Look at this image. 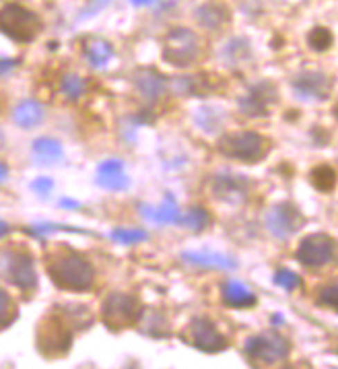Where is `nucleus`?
Instances as JSON below:
<instances>
[{
  "label": "nucleus",
  "mask_w": 338,
  "mask_h": 369,
  "mask_svg": "<svg viewBox=\"0 0 338 369\" xmlns=\"http://www.w3.org/2000/svg\"><path fill=\"white\" fill-rule=\"evenodd\" d=\"M62 246L64 248L54 250L48 258V275H50L52 283L64 291L91 289V285L95 281L93 266L81 254L66 248V243H62Z\"/></svg>",
  "instance_id": "1"
},
{
  "label": "nucleus",
  "mask_w": 338,
  "mask_h": 369,
  "mask_svg": "<svg viewBox=\"0 0 338 369\" xmlns=\"http://www.w3.org/2000/svg\"><path fill=\"white\" fill-rule=\"evenodd\" d=\"M71 345L73 330L69 322L58 311L48 314L37 326V351L46 359H58L71 351Z\"/></svg>",
  "instance_id": "2"
},
{
  "label": "nucleus",
  "mask_w": 338,
  "mask_h": 369,
  "mask_svg": "<svg viewBox=\"0 0 338 369\" xmlns=\"http://www.w3.org/2000/svg\"><path fill=\"white\" fill-rule=\"evenodd\" d=\"M0 31L19 44H29L39 35L42 19L27 6L10 2L0 8Z\"/></svg>",
  "instance_id": "3"
},
{
  "label": "nucleus",
  "mask_w": 338,
  "mask_h": 369,
  "mask_svg": "<svg viewBox=\"0 0 338 369\" xmlns=\"http://www.w3.org/2000/svg\"><path fill=\"white\" fill-rule=\"evenodd\" d=\"M244 353L254 366H264L270 368L278 361H285L291 353V343L274 330L254 334L246 341Z\"/></svg>",
  "instance_id": "4"
},
{
  "label": "nucleus",
  "mask_w": 338,
  "mask_h": 369,
  "mask_svg": "<svg viewBox=\"0 0 338 369\" xmlns=\"http://www.w3.org/2000/svg\"><path fill=\"white\" fill-rule=\"evenodd\" d=\"M268 141L252 130H240V132H229L219 141V151L229 157L238 159L244 163H256L262 161L268 155Z\"/></svg>",
  "instance_id": "5"
},
{
  "label": "nucleus",
  "mask_w": 338,
  "mask_h": 369,
  "mask_svg": "<svg viewBox=\"0 0 338 369\" xmlns=\"http://www.w3.org/2000/svg\"><path fill=\"white\" fill-rule=\"evenodd\" d=\"M143 316H145L143 303L134 295L112 293L101 305V320L112 330H122L126 326H132L141 322Z\"/></svg>",
  "instance_id": "6"
},
{
  "label": "nucleus",
  "mask_w": 338,
  "mask_h": 369,
  "mask_svg": "<svg viewBox=\"0 0 338 369\" xmlns=\"http://www.w3.org/2000/svg\"><path fill=\"white\" fill-rule=\"evenodd\" d=\"M179 338L184 343H188L190 347L198 349V351H204V353H221L229 347L225 334H221V330L217 328V324L204 316H198L194 318L186 330L179 334Z\"/></svg>",
  "instance_id": "7"
},
{
  "label": "nucleus",
  "mask_w": 338,
  "mask_h": 369,
  "mask_svg": "<svg viewBox=\"0 0 338 369\" xmlns=\"http://www.w3.org/2000/svg\"><path fill=\"white\" fill-rule=\"evenodd\" d=\"M200 48H198V37L184 27L171 29L166 37V48H163V60L173 67H190L192 62L198 60Z\"/></svg>",
  "instance_id": "8"
},
{
  "label": "nucleus",
  "mask_w": 338,
  "mask_h": 369,
  "mask_svg": "<svg viewBox=\"0 0 338 369\" xmlns=\"http://www.w3.org/2000/svg\"><path fill=\"white\" fill-rule=\"evenodd\" d=\"M337 254V241L326 233H312L301 239L297 248V260L310 268L326 266L335 260Z\"/></svg>",
  "instance_id": "9"
},
{
  "label": "nucleus",
  "mask_w": 338,
  "mask_h": 369,
  "mask_svg": "<svg viewBox=\"0 0 338 369\" xmlns=\"http://www.w3.org/2000/svg\"><path fill=\"white\" fill-rule=\"evenodd\" d=\"M305 225V217L301 215V211L291 205V203H278L270 209V213L266 215V227L268 231L278 237V239H287L293 233H297L301 227Z\"/></svg>",
  "instance_id": "10"
},
{
  "label": "nucleus",
  "mask_w": 338,
  "mask_h": 369,
  "mask_svg": "<svg viewBox=\"0 0 338 369\" xmlns=\"http://www.w3.org/2000/svg\"><path fill=\"white\" fill-rule=\"evenodd\" d=\"M4 273L8 281L25 293H31L37 287L33 258L27 252H8L4 258Z\"/></svg>",
  "instance_id": "11"
},
{
  "label": "nucleus",
  "mask_w": 338,
  "mask_h": 369,
  "mask_svg": "<svg viewBox=\"0 0 338 369\" xmlns=\"http://www.w3.org/2000/svg\"><path fill=\"white\" fill-rule=\"evenodd\" d=\"M276 101H278L276 87L268 80H262V83L254 85L244 97H240L238 105H240L242 114H246L250 118H266L270 112V105Z\"/></svg>",
  "instance_id": "12"
},
{
  "label": "nucleus",
  "mask_w": 338,
  "mask_h": 369,
  "mask_svg": "<svg viewBox=\"0 0 338 369\" xmlns=\"http://www.w3.org/2000/svg\"><path fill=\"white\" fill-rule=\"evenodd\" d=\"M95 184L109 192H122L130 186L128 175L124 173V163L120 159H107L97 167Z\"/></svg>",
  "instance_id": "13"
},
{
  "label": "nucleus",
  "mask_w": 338,
  "mask_h": 369,
  "mask_svg": "<svg viewBox=\"0 0 338 369\" xmlns=\"http://www.w3.org/2000/svg\"><path fill=\"white\" fill-rule=\"evenodd\" d=\"M293 89L301 99L326 101L330 95V83L326 74L322 73H301L299 76H295Z\"/></svg>",
  "instance_id": "14"
},
{
  "label": "nucleus",
  "mask_w": 338,
  "mask_h": 369,
  "mask_svg": "<svg viewBox=\"0 0 338 369\" xmlns=\"http://www.w3.org/2000/svg\"><path fill=\"white\" fill-rule=\"evenodd\" d=\"M213 194L227 203H244L248 196V180L240 175H217L213 182Z\"/></svg>",
  "instance_id": "15"
},
{
  "label": "nucleus",
  "mask_w": 338,
  "mask_h": 369,
  "mask_svg": "<svg viewBox=\"0 0 338 369\" xmlns=\"http://www.w3.org/2000/svg\"><path fill=\"white\" fill-rule=\"evenodd\" d=\"M225 87V80L217 74L200 73L186 78H177V89L186 95H206V93H217Z\"/></svg>",
  "instance_id": "16"
},
{
  "label": "nucleus",
  "mask_w": 338,
  "mask_h": 369,
  "mask_svg": "<svg viewBox=\"0 0 338 369\" xmlns=\"http://www.w3.org/2000/svg\"><path fill=\"white\" fill-rule=\"evenodd\" d=\"M134 87H136V91L145 99L153 101V99H157V97H161L166 93L168 83H166L163 74H159L157 71H153V69H141V71H136V74H134Z\"/></svg>",
  "instance_id": "17"
},
{
  "label": "nucleus",
  "mask_w": 338,
  "mask_h": 369,
  "mask_svg": "<svg viewBox=\"0 0 338 369\" xmlns=\"http://www.w3.org/2000/svg\"><path fill=\"white\" fill-rule=\"evenodd\" d=\"M141 213H143L145 219L157 223V225H179V221H181L177 203L173 200L171 194H166V198L159 207H151V205L141 207Z\"/></svg>",
  "instance_id": "18"
},
{
  "label": "nucleus",
  "mask_w": 338,
  "mask_h": 369,
  "mask_svg": "<svg viewBox=\"0 0 338 369\" xmlns=\"http://www.w3.org/2000/svg\"><path fill=\"white\" fill-rule=\"evenodd\" d=\"M181 258L188 260L190 264L204 266V268H221V271H233V268H238L235 258L219 254V252H208V250H202V252H184Z\"/></svg>",
  "instance_id": "19"
},
{
  "label": "nucleus",
  "mask_w": 338,
  "mask_h": 369,
  "mask_svg": "<svg viewBox=\"0 0 338 369\" xmlns=\"http://www.w3.org/2000/svg\"><path fill=\"white\" fill-rule=\"evenodd\" d=\"M223 293V303L231 307H254L256 305V295L242 283V281H225L221 285Z\"/></svg>",
  "instance_id": "20"
},
{
  "label": "nucleus",
  "mask_w": 338,
  "mask_h": 369,
  "mask_svg": "<svg viewBox=\"0 0 338 369\" xmlns=\"http://www.w3.org/2000/svg\"><path fill=\"white\" fill-rule=\"evenodd\" d=\"M83 52L87 62H89L93 69L105 67V65L112 60V56H114L112 44L105 42V40H101V37H91V40H87L83 44Z\"/></svg>",
  "instance_id": "21"
},
{
  "label": "nucleus",
  "mask_w": 338,
  "mask_h": 369,
  "mask_svg": "<svg viewBox=\"0 0 338 369\" xmlns=\"http://www.w3.org/2000/svg\"><path fill=\"white\" fill-rule=\"evenodd\" d=\"M12 120L21 128H33V126H37L44 120V108L37 101H33V99H25V101H21L15 108Z\"/></svg>",
  "instance_id": "22"
},
{
  "label": "nucleus",
  "mask_w": 338,
  "mask_h": 369,
  "mask_svg": "<svg viewBox=\"0 0 338 369\" xmlns=\"http://www.w3.org/2000/svg\"><path fill=\"white\" fill-rule=\"evenodd\" d=\"M62 157H64L62 145L56 139H52V137H44V139H37L33 143V159L39 165H54Z\"/></svg>",
  "instance_id": "23"
},
{
  "label": "nucleus",
  "mask_w": 338,
  "mask_h": 369,
  "mask_svg": "<svg viewBox=\"0 0 338 369\" xmlns=\"http://www.w3.org/2000/svg\"><path fill=\"white\" fill-rule=\"evenodd\" d=\"M196 21H198L204 29H219L223 23L229 21V10H227V6H223V4L208 2V4H202V6L196 10Z\"/></svg>",
  "instance_id": "24"
},
{
  "label": "nucleus",
  "mask_w": 338,
  "mask_h": 369,
  "mask_svg": "<svg viewBox=\"0 0 338 369\" xmlns=\"http://www.w3.org/2000/svg\"><path fill=\"white\" fill-rule=\"evenodd\" d=\"M310 184H312L318 192H322V194L332 192L335 186H337V171H335V167L328 165V163L316 165V167L310 171Z\"/></svg>",
  "instance_id": "25"
},
{
  "label": "nucleus",
  "mask_w": 338,
  "mask_h": 369,
  "mask_svg": "<svg viewBox=\"0 0 338 369\" xmlns=\"http://www.w3.org/2000/svg\"><path fill=\"white\" fill-rule=\"evenodd\" d=\"M179 225H181V227H188V229H192V231H196V233H200V231H204V229L211 225V215H208V211L202 209V207H192V209L186 213V217H181Z\"/></svg>",
  "instance_id": "26"
},
{
  "label": "nucleus",
  "mask_w": 338,
  "mask_h": 369,
  "mask_svg": "<svg viewBox=\"0 0 338 369\" xmlns=\"http://www.w3.org/2000/svg\"><path fill=\"white\" fill-rule=\"evenodd\" d=\"M308 44L314 52H326L332 46V33L326 27H314L308 35Z\"/></svg>",
  "instance_id": "27"
},
{
  "label": "nucleus",
  "mask_w": 338,
  "mask_h": 369,
  "mask_svg": "<svg viewBox=\"0 0 338 369\" xmlns=\"http://www.w3.org/2000/svg\"><path fill=\"white\" fill-rule=\"evenodd\" d=\"M112 239L122 243V246H134V243L147 241L149 233L143 231V229H114L112 231Z\"/></svg>",
  "instance_id": "28"
},
{
  "label": "nucleus",
  "mask_w": 338,
  "mask_h": 369,
  "mask_svg": "<svg viewBox=\"0 0 338 369\" xmlns=\"http://www.w3.org/2000/svg\"><path fill=\"white\" fill-rule=\"evenodd\" d=\"M60 91H62V95L66 99L75 101L84 93V83L81 80V76H77V74H64L62 83H60Z\"/></svg>",
  "instance_id": "29"
},
{
  "label": "nucleus",
  "mask_w": 338,
  "mask_h": 369,
  "mask_svg": "<svg viewBox=\"0 0 338 369\" xmlns=\"http://www.w3.org/2000/svg\"><path fill=\"white\" fill-rule=\"evenodd\" d=\"M17 318V305L10 299V295L0 287V330L10 326Z\"/></svg>",
  "instance_id": "30"
},
{
  "label": "nucleus",
  "mask_w": 338,
  "mask_h": 369,
  "mask_svg": "<svg viewBox=\"0 0 338 369\" xmlns=\"http://www.w3.org/2000/svg\"><path fill=\"white\" fill-rule=\"evenodd\" d=\"M274 283H276L278 287H283L285 291H295V289L299 287L301 279H299L297 273H293V271H289V268H278L276 275H274Z\"/></svg>",
  "instance_id": "31"
},
{
  "label": "nucleus",
  "mask_w": 338,
  "mask_h": 369,
  "mask_svg": "<svg viewBox=\"0 0 338 369\" xmlns=\"http://www.w3.org/2000/svg\"><path fill=\"white\" fill-rule=\"evenodd\" d=\"M211 110H213V108H200V110L196 112V122H198L206 132H215V130L219 128V124H221V114L211 116Z\"/></svg>",
  "instance_id": "32"
},
{
  "label": "nucleus",
  "mask_w": 338,
  "mask_h": 369,
  "mask_svg": "<svg viewBox=\"0 0 338 369\" xmlns=\"http://www.w3.org/2000/svg\"><path fill=\"white\" fill-rule=\"evenodd\" d=\"M320 305H326L330 309H338V291H337V283H328L322 293H320Z\"/></svg>",
  "instance_id": "33"
},
{
  "label": "nucleus",
  "mask_w": 338,
  "mask_h": 369,
  "mask_svg": "<svg viewBox=\"0 0 338 369\" xmlns=\"http://www.w3.org/2000/svg\"><path fill=\"white\" fill-rule=\"evenodd\" d=\"M52 188H54V182H52L50 178H37V180L31 184V190H33L35 194H39V196H48V194L52 192Z\"/></svg>",
  "instance_id": "34"
},
{
  "label": "nucleus",
  "mask_w": 338,
  "mask_h": 369,
  "mask_svg": "<svg viewBox=\"0 0 338 369\" xmlns=\"http://www.w3.org/2000/svg\"><path fill=\"white\" fill-rule=\"evenodd\" d=\"M60 207H62V209H75V211H77V209H81V203H79V200H71V198H62V200H60Z\"/></svg>",
  "instance_id": "35"
},
{
  "label": "nucleus",
  "mask_w": 338,
  "mask_h": 369,
  "mask_svg": "<svg viewBox=\"0 0 338 369\" xmlns=\"http://www.w3.org/2000/svg\"><path fill=\"white\" fill-rule=\"evenodd\" d=\"M15 67V60H2L0 62V73H6V71H10Z\"/></svg>",
  "instance_id": "36"
},
{
  "label": "nucleus",
  "mask_w": 338,
  "mask_h": 369,
  "mask_svg": "<svg viewBox=\"0 0 338 369\" xmlns=\"http://www.w3.org/2000/svg\"><path fill=\"white\" fill-rule=\"evenodd\" d=\"M270 322H272L274 326H283V324H285V318H283L281 314H276V316H272V318H270Z\"/></svg>",
  "instance_id": "37"
},
{
  "label": "nucleus",
  "mask_w": 338,
  "mask_h": 369,
  "mask_svg": "<svg viewBox=\"0 0 338 369\" xmlns=\"http://www.w3.org/2000/svg\"><path fill=\"white\" fill-rule=\"evenodd\" d=\"M6 175H8V167H6L4 163H0V182H4Z\"/></svg>",
  "instance_id": "38"
},
{
  "label": "nucleus",
  "mask_w": 338,
  "mask_h": 369,
  "mask_svg": "<svg viewBox=\"0 0 338 369\" xmlns=\"http://www.w3.org/2000/svg\"><path fill=\"white\" fill-rule=\"evenodd\" d=\"M107 2H109V0H97V4H95V6H93V8H91V10H89L87 15H84V17H89L91 12H95L97 8H101V6H103V4H107Z\"/></svg>",
  "instance_id": "39"
},
{
  "label": "nucleus",
  "mask_w": 338,
  "mask_h": 369,
  "mask_svg": "<svg viewBox=\"0 0 338 369\" xmlns=\"http://www.w3.org/2000/svg\"><path fill=\"white\" fill-rule=\"evenodd\" d=\"M132 4H136V6H149V4H153L155 0H130Z\"/></svg>",
  "instance_id": "40"
},
{
  "label": "nucleus",
  "mask_w": 338,
  "mask_h": 369,
  "mask_svg": "<svg viewBox=\"0 0 338 369\" xmlns=\"http://www.w3.org/2000/svg\"><path fill=\"white\" fill-rule=\"evenodd\" d=\"M8 233V225L4 221H0V237H4Z\"/></svg>",
  "instance_id": "41"
}]
</instances>
